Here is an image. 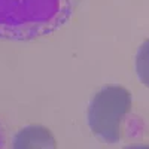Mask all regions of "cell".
Listing matches in <instances>:
<instances>
[{
	"label": "cell",
	"mask_w": 149,
	"mask_h": 149,
	"mask_svg": "<svg viewBox=\"0 0 149 149\" xmlns=\"http://www.w3.org/2000/svg\"><path fill=\"white\" fill-rule=\"evenodd\" d=\"M131 109V95L121 85H107L95 93L88 106V125L102 142L122 139L124 122Z\"/></svg>",
	"instance_id": "2"
},
{
	"label": "cell",
	"mask_w": 149,
	"mask_h": 149,
	"mask_svg": "<svg viewBox=\"0 0 149 149\" xmlns=\"http://www.w3.org/2000/svg\"><path fill=\"white\" fill-rule=\"evenodd\" d=\"M136 73L139 81L149 88V39L139 46L136 54Z\"/></svg>",
	"instance_id": "4"
},
{
	"label": "cell",
	"mask_w": 149,
	"mask_h": 149,
	"mask_svg": "<svg viewBox=\"0 0 149 149\" xmlns=\"http://www.w3.org/2000/svg\"><path fill=\"white\" fill-rule=\"evenodd\" d=\"M81 0H0V39L31 40L70 19Z\"/></svg>",
	"instance_id": "1"
},
{
	"label": "cell",
	"mask_w": 149,
	"mask_h": 149,
	"mask_svg": "<svg viewBox=\"0 0 149 149\" xmlns=\"http://www.w3.org/2000/svg\"><path fill=\"white\" fill-rule=\"evenodd\" d=\"M6 146V137H5V131L3 128L0 127V148H5Z\"/></svg>",
	"instance_id": "5"
},
{
	"label": "cell",
	"mask_w": 149,
	"mask_h": 149,
	"mask_svg": "<svg viewBox=\"0 0 149 149\" xmlns=\"http://www.w3.org/2000/svg\"><path fill=\"white\" fill-rule=\"evenodd\" d=\"M15 148H24V146H30V148H55V142L52 134L49 133L43 127H29L24 128L17 134V139L14 143Z\"/></svg>",
	"instance_id": "3"
}]
</instances>
